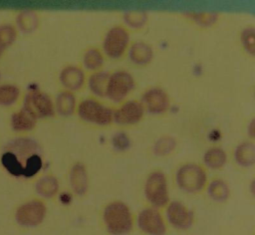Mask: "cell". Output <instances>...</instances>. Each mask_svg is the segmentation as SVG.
<instances>
[{
  "label": "cell",
  "mask_w": 255,
  "mask_h": 235,
  "mask_svg": "<svg viewBox=\"0 0 255 235\" xmlns=\"http://www.w3.org/2000/svg\"><path fill=\"white\" fill-rule=\"evenodd\" d=\"M104 221L108 230L115 235H123L132 227L131 213L123 202L110 203L104 211Z\"/></svg>",
  "instance_id": "1"
},
{
  "label": "cell",
  "mask_w": 255,
  "mask_h": 235,
  "mask_svg": "<svg viewBox=\"0 0 255 235\" xmlns=\"http://www.w3.org/2000/svg\"><path fill=\"white\" fill-rule=\"evenodd\" d=\"M47 208L46 205L39 199L28 200L15 211V220L18 225L25 228H32L40 225L45 216Z\"/></svg>",
  "instance_id": "2"
},
{
  "label": "cell",
  "mask_w": 255,
  "mask_h": 235,
  "mask_svg": "<svg viewBox=\"0 0 255 235\" xmlns=\"http://www.w3.org/2000/svg\"><path fill=\"white\" fill-rule=\"evenodd\" d=\"M22 108L36 119L52 117L55 112L51 98L39 90H30L25 95Z\"/></svg>",
  "instance_id": "3"
},
{
  "label": "cell",
  "mask_w": 255,
  "mask_h": 235,
  "mask_svg": "<svg viewBox=\"0 0 255 235\" xmlns=\"http://www.w3.org/2000/svg\"><path fill=\"white\" fill-rule=\"evenodd\" d=\"M179 187L187 192L200 191L206 182V175L202 167L196 164H185L181 166L176 174Z\"/></svg>",
  "instance_id": "4"
},
{
  "label": "cell",
  "mask_w": 255,
  "mask_h": 235,
  "mask_svg": "<svg viewBox=\"0 0 255 235\" xmlns=\"http://www.w3.org/2000/svg\"><path fill=\"white\" fill-rule=\"evenodd\" d=\"M78 113L84 120L100 125L109 124L114 117L111 109L95 100L83 101L78 108Z\"/></svg>",
  "instance_id": "5"
},
{
  "label": "cell",
  "mask_w": 255,
  "mask_h": 235,
  "mask_svg": "<svg viewBox=\"0 0 255 235\" xmlns=\"http://www.w3.org/2000/svg\"><path fill=\"white\" fill-rule=\"evenodd\" d=\"M144 192L147 200L156 207L165 205L168 201L167 183L165 176L160 171H154L146 179Z\"/></svg>",
  "instance_id": "6"
},
{
  "label": "cell",
  "mask_w": 255,
  "mask_h": 235,
  "mask_svg": "<svg viewBox=\"0 0 255 235\" xmlns=\"http://www.w3.org/2000/svg\"><path fill=\"white\" fill-rule=\"evenodd\" d=\"M133 88V79L128 72H117L109 78L107 95L115 102L122 101Z\"/></svg>",
  "instance_id": "7"
},
{
  "label": "cell",
  "mask_w": 255,
  "mask_h": 235,
  "mask_svg": "<svg viewBox=\"0 0 255 235\" xmlns=\"http://www.w3.org/2000/svg\"><path fill=\"white\" fill-rule=\"evenodd\" d=\"M128 43V32L124 28L115 27L108 32L104 41V49L109 57L117 59L124 54Z\"/></svg>",
  "instance_id": "8"
},
{
  "label": "cell",
  "mask_w": 255,
  "mask_h": 235,
  "mask_svg": "<svg viewBox=\"0 0 255 235\" xmlns=\"http://www.w3.org/2000/svg\"><path fill=\"white\" fill-rule=\"evenodd\" d=\"M137 224L143 232L149 235H163L165 233L164 221L155 209L145 208L140 211Z\"/></svg>",
  "instance_id": "9"
},
{
  "label": "cell",
  "mask_w": 255,
  "mask_h": 235,
  "mask_svg": "<svg viewBox=\"0 0 255 235\" xmlns=\"http://www.w3.org/2000/svg\"><path fill=\"white\" fill-rule=\"evenodd\" d=\"M4 149H7L14 153L22 163L23 168L27 158H29L33 154L40 153L39 144L36 142V140L27 136H19L10 140L6 144Z\"/></svg>",
  "instance_id": "10"
},
{
  "label": "cell",
  "mask_w": 255,
  "mask_h": 235,
  "mask_svg": "<svg viewBox=\"0 0 255 235\" xmlns=\"http://www.w3.org/2000/svg\"><path fill=\"white\" fill-rule=\"evenodd\" d=\"M168 221L176 228L186 229L192 224V213L178 201L171 202L166 210Z\"/></svg>",
  "instance_id": "11"
},
{
  "label": "cell",
  "mask_w": 255,
  "mask_h": 235,
  "mask_svg": "<svg viewBox=\"0 0 255 235\" xmlns=\"http://www.w3.org/2000/svg\"><path fill=\"white\" fill-rule=\"evenodd\" d=\"M143 115L142 106L134 101L124 104L115 114L114 118L120 124H133L140 120Z\"/></svg>",
  "instance_id": "12"
},
{
  "label": "cell",
  "mask_w": 255,
  "mask_h": 235,
  "mask_svg": "<svg viewBox=\"0 0 255 235\" xmlns=\"http://www.w3.org/2000/svg\"><path fill=\"white\" fill-rule=\"evenodd\" d=\"M142 102L151 114H161L168 108V97L161 89H150L142 96Z\"/></svg>",
  "instance_id": "13"
},
{
  "label": "cell",
  "mask_w": 255,
  "mask_h": 235,
  "mask_svg": "<svg viewBox=\"0 0 255 235\" xmlns=\"http://www.w3.org/2000/svg\"><path fill=\"white\" fill-rule=\"evenodd\" d=\"M36 122L37 119L23 108L14 112L10 117L11 129L18 133H23L32 130L35 127Z\"/></svg>",
  "instance_id": "14"
},
{
  "label": "cell",
  "mask_w": 255,
  "mask_h": 235,
  "mask_svg": "<svg viewBox=\"0 0 255 235\" xmlns=\"http://www.w3.org/2000/svg\"><path fill=\"white\" fill-rule=\"evenodd\" d=\"M84 79L83 71L75 66L66 67L60 74V81L62 85L71 91L81 89L84 84Z\"/></svg>",
  "instance_id": "15"
},
{
  "label": "cell",
  "mask_w": 255,
  "mask_h": 235,
  "mask_svg": "<svg viewBox=\"0 0 255 235\" xmlns=\"http://www.w3.org/2000/svg\"><path fill=\"white\" fill-rule=\"evenodd\" d=\"M71 187L77 194H84L88 189V174L83 164L77 163L71 169Z\"/></svg>",
  "instance_id": "16"
},
{
  "label": "cell",
  "mask_w": 255,
  "mask_h": 235,
  "mask_svg": "<svg viewBox=\"0 0 255 235\" xmlns=\"http://www.w3.org/2000/svg\"><path fill=\"white\" fill-rule=\"evenodd\" d=\"M21 90L14 84H0V107L9 108L14 106L20 99Z\"/></svg>",
  "instance_id": "17"
},
{
  "label": "cell",
  "mask_w": 255,
  "mask_h": 235,
  "mask_svg": "<svg viewBox=\"0 0 255 235\" xmlns=\"http://www.w3.org/2000/svg\"><path fill=\"white\" fill-rule=\"evenodd\" d=\"M38 26L37 14L31 10H24L16 17V29L26 34H30Z\"/></svg>",
  "instance_id": "18"
},
{
  "label": "cell",
  "mask_w": 255,
  "mask_h": 235,
  "mask_svg": "<svg viewBox=\"0 0 255 235\" xmlns=\"http://www.w3.org/2000/svg\"><path fill=\"white\" fill-rule=\"evenodd\" d=\"M0 162L3 168L11 175L15 177H22L23 165L20 160L11 151L4 149L0 156Z\"/></svg>",
  "instance_id": "19"
},
{
  "label": "cell",
  "mask_w": 255,
  "mask_h": 235,
  "mask_svg": "<svg viewBox=\"0 0 255 235\" xmlns=\"http://www.w3.org/2000/svg\"><path fill=\"white\" fill-rule=\"evenodd\" d=\"M58 187V180L52 175L43 176L35 183L36 192L44 198L53 197L57 193Z\"/></svg>",
  "instance_id": "20"
},
{
  "label": "cell",
  "mask_w": 255,
  "mask_h": 235,
  "mask_svg": "<svg viewBox=\"0 0 255 235\" xmlns=\"http://www.w3.org/2000/svg\"><path fill=\"white\" fill-rule=\"evenodd\" d=\"M18 31L16 27L10 23L0 25V59L5 51L14 44L17 39Z\"/></svg>",
  "instance_id": "21"
},
{
  "label": "cell",
  "mask_w": 255,
  "mask_h": 235,
  "mask_svg": "<svg viewBox=\"0 0 255 235\" xmlns=\"http://www.w3.org/2000/svg\"><path fill=\"white\" fill-rule=\"evenodd\" d=\"M235 158L236 161L243 166H249L253 164L255 159V148L253 143L244 142L238 145L235 151Z\"/></svg>",
  "instance_id": "22"
},
{
  "label": "cell",
  "mask_w": 255,
  "mask_h": 235,
  "mask_svg": "<svg viewBox=\"0 0 255 235\" xmlns=\"http://www.w3.org/2000/svg\"><path fill=\"white\" fill-rule=\"evenodd\" d=\"M75 98L69 92H62L56 99V111L61 116H70L74 112Z\"/></svg>",
  "instance_id": "23"
},
{
  "label": "cell",
  "mask_w": 255,
  "mask_h": 235,
  "mask_svg": "<svg viewBox=\"0 0 255 235\" xmlns=\"http://www.w3.org/2000/svg\"><path fill=\"white\" fill-rule=\"evenodd\" d=\"M129 55L132 62L138 65H144L150 61L152 52L147 45L143 43H136L132 46Z\"/></svg>",
  "instance_id": "24"
},
{
  "label": "cell",
  "mask_w": 255,
  "mask_h": 235,
  "mask_svg": "<svg viewBox=\"0 0 255 235\" xmlns=\"http://www.w3.org/2000/svg\"><path fill=\"white\" fill-rule=\"evenodd\" d=\"M109 75L107 73H96L94 74L89 81V86L91 91L100 97L107 95V87L109 82Z\"/></svg>",
  "instance_id": "25"
},
{
  "label": "cell",
  "mask_w": 255,
  "mask_h": 235,
  "mask_svg": "<svg viewBox=\"0 0 255 235\" xmlns=\"http://www.w3.org/2000/svg\"><path fill=\"white\" fill-rule=\"evenodd\" d=\"M204 161L207 166L217 169L224 165L226 161V154L220 148H211L205 152Z\"/></svg>",
  "instance_id": "26"
},
{
  "label": "cell",
  "mask_w": 255,
  "mask_h": 235,
  "mask_svg": "<svg viewBox=\"0 0 255 235\" xmlns=\"http://www.w3.org/2000/svg\"><path fill=\"white\" fill-rule=\"evenodd\" d=\"M43 160L40 153H36L31 155L25 161L24 168H23V176L25 178H31L35 176L42 168Z\"/></svg>",
  "instance_id": "27"
},
{
  "label": "cell",
  "mask_w": 255,
  "mask_h": 235,
  "mask_svg": "<svg viewBox=\"0 0 255 235\" xmlns=\"http://www.w3.org/2000/svg\"><path fill=\"white\" fill-rule=\"evenodd\" d=\"M209 194L210 196L217 201H223L228 196V187L221 180L213 181L209 186Z\"/></svg>",
  "instance_id": "28"
},
{
  "label": "cell",
  "mask_w": 255,
  "mask_h": 235,
  "mask_svg": "<svg viewBox=\"0 0 255 235\" xmlns=\"http://www.w3.org/2000/svg\"><path fill=\"white\" fill-rule=\"evenodd\" d=\"M84 64L88 69L95 70L102 66L103 56L97 49H90L84 56Z\"/></svg>",
  "instance_id": "29"
},
{
  "label": "cell",
  "mask_w": 255,
  "mask_h": 235,
  "mask_svg": "<svg viewBox=\"0 0 255 235\" xmlns=\"http://www.w3.org/2000/svg\"><path fill=\"white\" fill-rule=\"evenodd\" d=\"M175 140L170 136L159 138L154 144V152L158 155H165L172 151L175 147Z\"/></svg>",
  "instance_id": "30"
},
{
  "label": "cell",
  "mask_w": 255,
  "mask_h": 235,
  "mask_svg": "<svg viewBox=\"0 0 255 235\" xmlns=\"http://www.w3.org/2000/svg\"><path fill=\"white\" fill-rule=\"evenodd\" d=\"M242 43L246 49V51H248L250 54H254V30L252 28L246 29L243 33H242Z\"/></svg>",
  "instance_id": "31"
},
{
  "label": "cell",
  "mask_w": 255,
  "mask_h": 235,
  "mask_svg": "<svg viewBox=\"0 0 255 235\" xmlns=\"http://www.w3.org/2000/svg\"><path fill=\"white\" fill-rule=\"evenodd\" d=\"M113 145L118 150H125L129 146V139L126 133L120 132L114 135L113 137Z\"/></svg>",
  "instance_id": "32"
},
{
  "label": "cell",
  "mask_w": 255,
  "mask_h": 235,
  "mask_svg": "<svg viewBox=\"0 0 255 235\" xmlns=\"http://www.w3.org/2000/svg\"><path fill=\"white\" fill-rule=\"evenodd\" d=\"M190 17L198 24L201 25H210L216 20V15L210 13H197V14H190Z\"/></svg>",
  "instance_id": "33"
},
{
  "label": "cell",
  "mask_w": 255,
  "mask_h": 235,
  "mask_svg": "<svg viewBox=\"0 0 255 235\" xmlns=\"http://www.w3.org/2000/svg\"><path fill=\"white\" fill-rule=\"evenodd\" d=\"M127 22L130 24L132 27H139L144 23L145 20V15L142 12H132L128 14Z\"/></svg>",
  "instance_id": "34"
}]
</instances>
